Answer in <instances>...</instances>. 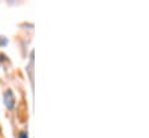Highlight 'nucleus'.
Instances as JSON below:
<instances>
[{
    "mask_svg": "<svg viewBox=\"0 0 149 138\" xmlns=\"http://www.w3.org/2000/svg\"><path fill=\"white\" fill-rule=\"evenodd\" d=\"M16 138H29V134L27 130H20Z\"/></svg>",
    "mask_w": 149,
    "mask_h": 138,
    "instance_id": "2",
    "label": "nucleus"
},
{
    "mask_svg": "<svg viewBox=\"0 0 149 138\" xmlns=\"http://www.w3.org/2000/svg\"><path fill=\"white\" fill-rule=\"evenodd\" d=\"M7 43H8L7 38H5V37H2V36H0V48H1V46H5Z\"/></svg>",
    "mask_w": 149,
    "mask_h": 138,
    "instance_id": "3",
    "label": "nucleus"
},
{
    "mask_svg": "<svg viewBox=\"0 0 149 138\" xmlns=\"http://www.w3.org/2000/svg\"><path fill=\"white\" fill-rule=\"evenodd\" d=\"M3 104L8 110H13L16 104V98L12 88H6L3 92Z\"/></svg>",
    "mask_w": 149,
    "mask_h": 138,
    "instance_id": "1",
    "label": "nucleus"
}]
</instances>
